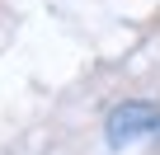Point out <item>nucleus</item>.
Listing matches in <instances>:
<instances>
[{
	"mask_svg": "<svg viewBox=\"0 0 160 155\" xmlns=\"http://www.w3.org/2000/svg\"><path fill=\"white\" fill-rule=\"evenodd\" d=\"M104 132H108V146H118V150L141 141V136H160V108L151 99H127L108 113Z\"/></svg>",
	"mask_w": 160,
	"mask_h": 155,
	"instance_id": "nucleus-1",
	"label": "nucleus"
}]
</instances>
